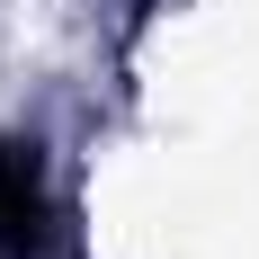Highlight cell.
Instances as JSON below:
<instances>
[{
    "mask_svg": "<svg viewBox=\"0 0 259 259\" xmlns=\"http://www.w3.org/2000/svg\"><path fill=\"white\" fill-rule=\"evenodd\" d=\"M0 259H54V197L36 143L0 134Z\"/></svg>",
    "mask_w": 259,
    "mask_h": 259,
    "instance_id": "1",
    "label": "cell"
}]
</instances>
